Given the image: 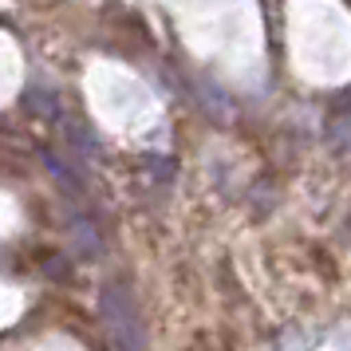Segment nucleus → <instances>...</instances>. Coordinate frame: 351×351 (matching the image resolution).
<instances>
[{
    "instance_id": "obj_1",
    "label": "nucleus",
    "mask_w": 351,
    "mask_h": 351,
    "mask_svg": "<svg viewBox=\"0 0 351 351\" xmlns=\"http://www.w3.org/2000/svg\"><path fill=\"white\" fill-rule=\"evenodd\" d=\"M99 316H103V328L111 332L119 351H143V324H138L127 285L111 280V285L99 288Z\"/></svg>"
},
{
    "instance_id": "obj_2",
    "label": "nucleus",
    "mask_w": 351,
    "mask_h": 351,
    "mask_svg": "<svg viewBox=\"0 0 351 351\" xmlns=\"http://www.w3.org/2000/svg\"><path fill=\"white\" fill-rule=\"evenodd\" d=\"M64 130H67V138H71V143L80 146L83 154H95V134L87 130V123H83V119H67Z\"/></svg>"
}]
</instances>
